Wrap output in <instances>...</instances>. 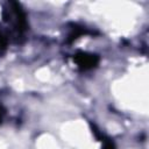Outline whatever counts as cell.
<instances>
[{
  "instance_id": "cell-6",
  "label": "cell",
  "mask_w": 149,
  "mask_h": 149,
  "mask_svg": "<svg viewBox=\"0 0 149 149\" xmlns=\"http://www.w3.org/2000/svg\"><path fill=\"white\" fill-rule=\"evenodd\" d=\"M3 115H5V108H3V106L0 104V122H1L2 119H3Z\"/></svg>"
},
{
  "instance_id": "cell-3",
  "label": "cell",
  "mask_w": 149,
  "mask_h": 149,
  "mask_svg": "<svg viewBox=\"0 0 149 149\" xmlns=\"http://www.w3.org/2000/svg\"><path fill=\"white\" fill-rule=\"evenodd\" d=\"M85 34H87V31H86L85 28L78 27V26H73L71 28V31L69 34V38L68 40H69V42H72V41L77 40L78 37H80L81 35H85Z\"/></svg>"
},
{
  "instance_id": "cell-5",
  "label": "cell",
  "mask_w": 149,
  "mask_h": 149,
  "mask_svg": "<svg viewBox=\"0 0 149 149\" xmlns=\"http://www.w3.org/2000/svg\"><path fill=\"white\" fill-rule=\"evenodd\" d=\"M102 142H104V144H102L101 149H115V144H114V142L112 140L102 137Z\"/></svg>"
},
{
  "instance_id": "cell-1",
  "label": "cell",
  "mask_w": 149,
  "mask_h": 149,
  "mask_svg": "<svg viewBox=\"0 0 149 149\" xmlns=\"http://www.w3.org/2000/svg\"><path fill=\"white\" fill-rule=\"evenodd\" d=\"M2 19L10 28L9 35L15 40V42H20L28 29L27 17L22 6L16 1H8L3 7Z\"/></svg>"
},
{
  "instance_id": "cell-2",
  "label": "cell",
  "mask_w": 149,
  "mask_h": 149,
  "mask_svg": "<svg viewBox=\"0 0 149 149\" xmlns=\"http://www.w3.org/2000/svg\"><path fill=\"white\" fill-rule=\"evenodd\" d=\"M73 62L77 64V66L81 71H86V70H91L95 68L99 64V56L95 54L78 51L73 56Z\"/></svg>"
},
{
  "instance_id": "cell-4",
  "label": "cell",
  "mask_w": 149,
  "mask_h": 149,
  "mask_svg": "<svg viewBox=\"0 0 149 149\" xmlns=\"http://www.w3.org/2000/svg\"><path fill=\"white\" fill-rule=\"evenodd\" d=\"M7 44H8L7 36H6V34L0 29V54H2V52L6 50Z\"/></svg>"
}]
</instances>
